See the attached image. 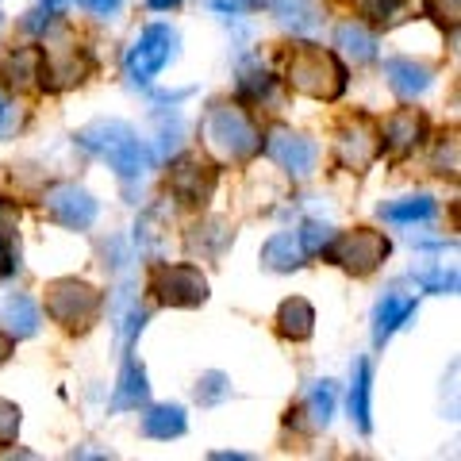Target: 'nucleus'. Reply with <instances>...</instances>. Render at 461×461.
Instances as JSON below:
<instances>
[{
    "label": "nucleus",
    "instance_id": "5701e85b",
    "mask_svg": "<svg viewBox=\"0 0 461 461\" xmlns=\"http://www.w3.org/2000/svg\"><path fill=\"white\" fill-rule=\"evenodd\" d=\"M273 12H277V20L296 35L320 27V8H315V0H273Z\"/></svg>",
    "mask_w": 461,
    "mask_h": 461
},
{
    "label": "nucleus",
    "instance_id": "6ab92c4d",
    "mask_svg": "<svg viewBox=\"0 0 461 461\" xmlns=\"http://www.w3.org/2000/svg\"><path fill=\"white\" fill-rule=\"evenodd\" d=\"M304 250H300V239L296 235H273L266 247H262V266L273 273H293L304 266Z\"/></svg>",
    "mask_w": 461,
    "mask_h": 461
},
{
    "label": "nucleus",
    "instance_id": "39448f33",
    "mask_svg": "<svg viewBox=\"0 0 461 461\" xmlns=\"http://www.w3.org/2000/svg\"><path fill=\"white\" fill-rule=\"evenodd\" d=\"M47 315L66 330H89L100 315V293L77 277H62L47 285Z\"/></svg>",
    "mask_w": 461,
    "mask_h": 461
},
{
    "label": "nucleus",
    "instance_id": "a211bd4d",
    "mask_svg": "<svg viewBox=\"0 0 461 461\" xmlns=\"http://www.w3.org/2000/svg\"><path fill=\"white\" fill-rule=\"evenodd\" d=\"M277 330H281L285 339H293V342L312 339V330H315V312H312L308 300H300V296L285 300V304L277 308Z\"/></svg>",
    "mask_w": 461,
    "mask_h": 461
},
{
    "label": "nucleus",
    "instance_id": "6e6552de",
    "mask_svg": "<svg viewBox=\"0 0 461 461\" xmlns=\"http://www.w3.org/2000/svg\"><path fill=\"white\" fill-rule=\"evenodd\" d=\"M266 154L281 169L293 173V177H308V173L315 169V158H320V150H315L312 139L288 131V127H273V131L266 135Z\"/></svg>",
    "mask_w": 461,
    "mask_h": 461
},
{
    "label": "nucleus",
    "instance_id": "72a5a7b5",
    "mask_svg": "<svg viewBox=\"0 0 461 461\" xmlns=\"http://www.w3.org/2000/svg\"><path fill=\"white\" fill-rule=\"evenodd\" d=\"M142 323H147V312H142V308H131V312L123 315V323H120V335H123V342H127V346L135 342V335L142 330Z\"/></svg>",
    "mask_w": 461,
    "mask_h": 461
},
{
    "label": "nucleus",
    "instance_id": "f704fd0d",
    "mask_svg": "<svg viewBox=\"0 0 461 461\" xmlns=\"http://www.w3.org/2000/svg\"><path fill=\"white\" fill-rule=\"evenodd\" d=\"M215 12H223V16H239V12H250V8H262L266 0H208Z\"/></svg>",
    "mask_w": 461,
    "mask_h": 461
},
{
    "label": "nucleus",
    "instance_id": "20e7f679",
    "mask_svg": "<svg viewBox=\"0 0 461 461\" xmlns=\"http://www.w3.org/2000/svg\"><path fill=\"white\" fill-rule=\"evenodd\" d=\"M330 262L339 269L354 273V277H369L373 269L384 266V258L393 254V242H388L381 230H369V227H357V230H346V235H335L323 250Z\"/></svg>",
    "mask_w": 461,
    "mask_h": 461
},
{
    "label": "nucleus",
    "instance_id": "58836bf2",
    "mask_svg": "<svg viewBox=\"0 0 461 461\" xmlns=\"http://www.w3.org/2000/svg\"><path fill=\"white\" fill-rule=\"evenodd\" d=\"M20 123V115H16V108H12L8 104V100L5 96H0V135H8L12 131V127H16Z\"/></svg>",
    "mask_w": 461,
    "mask_h": 461
},
{
    "label": "nucleus",
    "instance_id": "b1692460",
    "mask_svg": "<svg viewBox=\"0 0 461 461\" xmlns=\"http://www.w3.org/2000/svg\"><path fill=\"white\" fill-rule=\"evenodd\" d=\"M335 47H342V54H350L357 66H362V62H373V58H377V39H373L362 23H339Z\"/></svg>",
    "mask_w": 461,
    "mask_h": 461
},
{
    "label": "nucleus",
    "instance_id": "4468645a",
    "mask_svg": "<svg viewBox=\"0 0 461 461\" xmlns=\"http://www.w3.org/2000/svg\"><path fill=\"white\" fill-rule=\"evenodd\" d=\"M384 74H388V85H393V93L403 96V100H415L430 89V69L411 62V58H388L384 62Z\"/></svg>",
    "mask_w": 461,
    "mask_h": 461
},
{
    "label": "nucleus",
    "instance_id": "423d86ee",
    "mask_svg": "<svg viewBox=\"0 0 461 461\" xmlns=\"http://www.w3.org/2000/svg\"><path fill=\"white\" fill-rule=\"evenodd\" d=\"M173 58H177V32L166 23H150L127 50V77L135 85H150Z\"/></svg>",
    "mask_w": 461,
    "mask_h": 461
},
{
    "label": "nucleus",
    "instance_id": "f8f14e48",
    "mask_svg": "<svg viewBox=\"0 0 461 461\" xmlns=\"http://www.w3.org/2000/svg\"><path fill=\"white\" fill-rule=\"evenodd\" d=\"M415 308H420V304H415V296H408V293H384L381 304H377V315H373V342L384 346L403 323L411 320Z\"/></svg>",
    "mask_w": 461,
    "mask_h": 461
},
{
    "label": "nucleus",
    "instance_id": "0eeeda50",
    "mask_svg": "<svg viewBox=\"0 0 461 461\" xmlns=\"http://www.w3.org/2000/svg\"><path fill=\"white\" fill-rule=\"evenodd\" d=\"M150 293L166 308H200L208 300V277L196 266H162L150 281Z\"/></svg>",
    "mask_w": 461,
    "mask_h": 461
},
{
    "label": "nucleus",
    "instance_id": "412c9836",
    "mask_svg": "<svg viewBox=\"0 0 461 461\" xmlns=\"http://www.w3.org/2000/svg\"><path fill=\"white\" fill-rule=\"evenodd\" d=\"M369 388H373V369H369V362L362 357V362L354 366V384H350V420L357 423L362 435H369V430H373V420H369Z\"/></svg>",
    "mask_w": 461,
    "mask_h": 461
},
{
    "label": "nucleus",
    "instance_id": "a19ab883",
    "mask_svg": "<svg viewBox=\"0 0 461 461\" xmlns=\"http://www.w3.org/2000/svg\"><path fill=\"white\" fill-rule=\"evenodd\" d=\"M212 457H215V461H227V457H230V461H242L247 454H212Z\"/></svg>",
    "mask_w": 461,
    "mask_h": 461
},
{
    "label": "nucleus",
    "instance_id": "4be33fe9",
    "mask_svg": "<svg viewBox=\"0 0 461 461\" xmlns=\"http://www.w3.org/2000/svg\"><path fill=\"white\" fill-rule=\"evenodd\" d=\"M381 220L388 223H430L435 220V200L430 196H408V200H393V204H381Z\"/></svg>",
    "mask_w": 461,
    "mask_h": 461
},
{
    "label": "nucleus",
    "instance_id": "4c0bfd02",
    "mask_svg": "<svg viewBox=\"0 0 461 461\" xmlns=\"http://www.w3.org/2000/svg\"><path fill=\"white\" fill-rule=\"evenodd\" d=\"M85 12H93V16H112V12H120L123 0H77Z\"/></svg>",
    "mask_w": 461,
    "mask_h": 461
},
{
    "label": "nucleus",
    "instance_id": "e433bc0d",
    "mask_svg": "<svg viewBox=\"0 0 461 461\" xmlns=\"http://www.w3.org/2000/svg\"><path fill=\"white\" fill-rule=\"evenodd\" d=\"M16 220H20V212L0 200V239H12V235H16Z\"/></svg>",
    "mask_w": 461,
    "mask_h": 461
},
{
    "label": "nucleus",
    "instance_id": "c9c22d12",
    "mask_svg": "<svg viewBox=\"0 0 461 461\" xmlns=\"http://www.w3.org/2000/svg\"><path fill=\"white\" fill-rule=\"evenodd\" d=\"M16 250H12V239H0V281L5 277H12L16 273Z\"/></svg>",
    "mask_w": 461,
    "mask_h": 461
},
{
    "label": "nucleus",
    "instance_id": "a878e982",
    "mask_svg": "<svg viewBox=\"0 0 461 461\" xmlns=\"http://www.w3.org/2000/svg\"><path fill=\"white\" fill-rule=\"evenodd\" d=\"M415 281H420L427 293H438V296H454L457 293V269H446V266L415 269Z\"/></svg>",
    "mask_w": 461,
    "mask_h": 461
},
{
    "label": "nucleus",
    "instance_id": "bb28decb",
    "mask_svg": "<svg viewBox=\"0 0 461 461\" xmlns=\"http://www.w3.org/2000/svg\"><path fill=\"white\" fill-rule=\"evenodd\" d=\"M196 400L204 403V408H215V403H223L230 400V377L227 373H204V377L196 381Z\"/></svg>",
    "mask_w": 461,
    "mask_h": 461
},
{
    "label": "nucleus",
    "instance_id": "ea45409f",
    "mask_svg": "<svg viewBox=\"0 0 461 461\" xmlns=\"http://www.w3.org/2000/svg\"><path fill=\"white\" fill-rule=\"evenodd\" d=\"M8 350H12V339H8V335H0V362L8 357Z\"/></svg>",
    "mask_w": 461,
    "mask_h": 461
},
{
    "label": "nucleus",
    "instance_id": "c756f323",
    "mask_svg": "<svg viewBox=\"0 0 461 461\" xmlns=\"http://www.w3.org/2000/svg\"><path fill=\"white\" fill-rule=\"evenodd\" d=\"M427 16H435L442 27H457V16H461V0H427Z\"/></svg>",
    "mask_w": 461,
    "mask_h": 461
},
{
    "label": "nucleus",
    "instance_id": "2eb2a0df",
    "mask_svg": "<svg viewBox=\"0 0 461 461\" xmlns=\"http://www.w3.org/2000/svg\"><path fill=\"white\" fill-rule=\"evenodd\" d=\"M0 327L8 339H32L39 330V308L32 296H8L0 300Z\"/></svg>",
    "mask_w": 461,
    "mask_h": 461
},
{
    "label": "nucleus",
    "instance_id": "f257e3e1",
    "mask_svg": "<svg viewBox=\"0 0 461 461\" xmlns=\"http://www.w3.org/2000/svg\"><path fill=\"white\" fill-rule=\"evenodd\" d=\"M77 147L108 158L123 181H142L147 177V169H150V162H154L150 147L131 131V123H123V120H96L89 127H81Z\"/></svg>",
    "mask_w": 461,
    "mask_h": 461
},
{
    "label": "nucleus",
    "instance_id": "f03ea898",
    "mask_svg": "<svg viewBox=\"0 0 461 461\" xmlns=\"http://www.w3.org/2000/svg\"><path fill=\"white\" fill-rule=\"evenodd\" d=\"M285 77L296 93H304L312 100H339L346 93V66L323 47H296L288 54Z\"/></svg>",
    "mask_w": 461,
    "mask_h": 461
},
{
    "label": "nucleus",
    "instance_id": "393cba45",
    "mask_svg": "<svg viewBox=\"0 0 461 461\" xmlns=\"http://www.w3.org/2000/svg\"><path fill=\"white\" fill-rule=\"evenodd\" d=\"M335 415V381H315L308 393V420L312 427H327Z\"/></svg>",
    "mask_w": 461,
    "mask_h": 461
},
{
    "label": "nucleus",
    "instance_id": "c85d7f7f",
    "mask_svg": "<svg viewBox=\"0 0 461 461\" xmlns=\"http://www.w3.org/2000/svg\"><path fill=\"white\" fill-rule=\"evenodd\" d=\"M300 250L304 254H323L327 250V242L335 239V227L330 223H320V220H308L304 227H300Z\"/></svg>",
    "mask_w": 461,
    "mask_h": 461
},
{
    "label": "nucleus",
    "instance_id": "1a4fd4ad",
    "mask_svg": "<svg viewBox=\"0 0 461 461\" xmlns=\"http://www.w3.org/2000/svg\"><path fill=\"white\" fill-rule=\"evenodd\" d=\"M169 193L189 208L208 204V196L215 193V169L208 162H200V158H181L169 169Z\"/></svg>",
    "mask_w": 461,
    "mask_h": 461
},
{
    "label": "nucleus",
    "instance_id": "aec40b11",
    "mask_svg": "<svg viewBox=\"0 0 461 461\" xmlns=\"http://www.w3.org/2000/svg\"><path fill=\"white\" fill-rule=\"evenodd\" d=\"M185 408H177V403H162V408H150L147 415H142V435L147 438H181L185 435Z\"/></svg>",
    "mask_w": 461,
    "mask_h": 461
},
{
    "label": "nucleus",
    "instance_id": "7c9ffc66",
    "mask_svg": "<svg viewBox=\"0 0 461 461\" xmlns=\"http://www.w3.org/2000/svg\"><path fill=\"white\" fill-rule=\"evenodd\" d=\"M16 430H20V408L12 400H0V446L16 442Z\"/></svg>",
    "mask_w": 461,
    "mask_h": 461
},
{
    "label": "nucleus",
    "instance_id": "37998d69",
    "mask_svg": "<svg viewBox=\"0 0 461 461\" xmlns=\"http://www.w3.org/2000/svg\"><path fill=\"white\" fill-rule=\"evenodd\" d=\"M47 5H54V8H58V0H47Z\"/></svg>",
    "mask_w": 461,
    "mask_h": 461
},
{
    "label": "nucleus",
    "instance_id": "2f4dec72",
    "mask_svg": "<svg viewBox=\"0 0 461 461\" xmlns=\"http://www.w3.org/2000/svg\"><path fill=\"white\" fill-rule=\"evenodd\" d=\"M408 5V0H362V12L369 20H377V23H388V20H396V12Z\"/></svg>",
    "mask_w": 461,
    "mask_h": 461
},
{
    "label": "nucleus",
    "instance_id": "9d476101",
    "mask_svg": "<svg viewBox=\"0 0 461 461\" xmlns=\"http://www.w3.org/2000/svg\"><path fill=\"white\" fill-rule=\"evenodd\" d=\"M42 204H47L54 223H62L69 230H85V227H93V220H96V200L85 189H77V185H58V189L47 193Z\"/></svg>",
    "mask_w": 461,
    "mask_h": 461
},
{
    "label": "nucleus",
    "instance_id": "7ed1b4c3",
    "mask_svg": "<svg viewBox=\"0 0 461 461\" xmlns=\"http://www.w3.org/2000/svg\"><path fill=\"white\" fill-rule=\"evenodd\" d=\"M204 142L212 154H220L223 162H247L262 150V139L250 127V120L235 104H212L204 115Z\"/></svg>",
    "mask_w": 461,
    "mask_h": 461
},
{
    "label": "nucleus",
    "instance_id": "ddd939ff",
    "mask_svg": "<svg viewBox=\"0 0 461 461\" xmlns=\"http://www.w3.org/2000/svg\"><path fill=\"white\" fill-rule=\"evenodd\" d=\"M423 142V115L415 108H400L384 120V147L393 150L396 158L411 154Z\"/></svg>",
    "mask_w": 461,
    "mask_h": 461
},
{
    "label": "nucleus",
    "instance_id": "f3484780",
    "mask_svg": "<svg viewBox=\"0 0 461 461\" xmlns=\"http://www.w3.org/2000/svg\"><path fill=\"white\" fill-rule=\"evenodd\" d=\"M147 393H150L147 369L127 357L123 373H120V384H115V396H112V411H131V408H139V403H147Z\"/></svg>",
    "mask_w": 461,
    "mask_h": 461
},
{
    "label": "nucleus",
    "instance_id": "9b49d317",
    "mask_svg": "<svg viewBox=\"0 0 461 461\" xmlns=\"http://www.w3.org/2000/svg\"><path fill=\"white\" fill-rule=\"evenodd\" d=\"M381 154V139L377 131L369 127V120H350L342 127V135H339V158L346 166H350L354 173H362L373 166V158Z\"/></svg>",
    "mask_w": 461,
    "mask_h": 461
},
{
    "label": "nucleus",
    "instance_id": "dca6fc26",
    "mask_svg": "<svg viewBox=\"0 0 461 461\" xmlns=\"http://www.w3.org/2000/svg\"><path fill=\"white\" fill-rule=\"evenodd\" d=\"M39 62H42V50H35V47L12 50V54L0 58V81H5L8 89H16V93L32 89L35 77H39Z\"/></svg>",
    "mask_w": 461,
    "mask_h": 461
},
{
    "label": "nucleus",
    "instance_id": "cd10ccee",
    "mask_svg": "<svg viewBox=\"0 0 461 461\" xmlns=\"http://www.w3.org/2000/svg\"><path fill=\"white\" fill-rule=\"evenodd\" d=\"M239 89H242V96H247V100H273V93H277V81H273L266 69H242Z\"/></svg>",
    "mask_w": 461,
    "mask_h": 461
},
{
    "label": "nucleus",
    "instance_id": "473e14b6",
    "mask_svg": "<svg viewBox=\"0 0 461 461\" xmlns=\"http://www.w3.org/2000/svg\"><path fill=\"white\" fill-rule=\"evenodd\" d=\"M54 5H47V8H35V12H27V20H23V32H32V35H39V32H47V27L54 23Z\"/></svg>",
    "mask_w": 461,
    "mask_h": 461
},
{
    "label": "nucleus",
    "instance_id": "79ce46f5",
    "mask_svg": "<svg viewBox=\"0 0 461 461\" xmlns=\"http://www.w3.org/2000/svg\"><path fill=\"white\" fill-rule=\"evenodd\" d=\"M177 0H150V8H173Z\"/></svg>",
    "mask_w": 461,
    "mask_h": 461
}]
</instances>
